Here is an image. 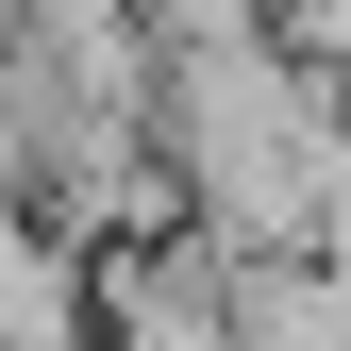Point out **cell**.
<instances>
[{"label":"cell","mask_w":351,"mask_h":351,"mask_svg":"<svg viewBox=\"0 0 351 351\" xmlns=\"http://www.w3.org/2000/svg\"><path fill=\"white\" fill-rule=\"evenodd\" d=\"M0 34H34V51H101V34H134V0H0Z\"/></svg>","instance_id":"cell-3"},{"label":"cell","mask_w":351,"mask_h":351,"mask_svg":"<svg viewBox=\"0 0 351 351\" xmlns=\"http://www.w3.org/2000/svg\"><path fill=\"white\" fill-rule=\"evenodd\" d=\"M151 167L217 251H335L351 201V101L318 67H285V34L234 51H151Z\"/></svg>","instance_id":"cell-1"},{"label":"cell","mask_w":351,"mask_h":351,"mask_svg":"<svg viewBox=\"0 0 351 351\" xmlns=\"http://www.w3.org/2000/svg\"><path fill=\"white\" fill-rule=\"evenodd\" d=\"M101 318H84V234L34 201H0V351H84Z\"/></svg>","instance_id":"cell-2"}]
</instances>
